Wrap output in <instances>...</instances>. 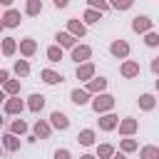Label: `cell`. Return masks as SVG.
<instances>
[{"mask_svg":"<svg viewBox=\"0 0 159 159\" xmlns=\"http://www.w3.org/2000/svg\"><path fill=\"white\" fill-rule=\"evenodd\" d=\"M89 104H92V109H94L97 114H107V112H112V107H114V97L107 94V92H102V94H94V99H89Z\"/></svg>","mask_w":159,"mask_h":159,"instance_id":"6da1fadb","label":"cell"},{"mask_svg":"<svg viewBox=\"0 0 159 159\" xmlns=\"http://www.w3.org/2000/svg\"><path fill=\"white\" fill-rule=\"evenodd\" d=\"M47 124H50L52 129H60V132H65V129H70V117H67L65 112L55 109V112H50V119H47Z\"/></svg>","mask_w":159,"mask_h":159,"instance_id":"7a4b0ae2","label":"cell"},{"mask_svg":"<svg viewBox=\"0 0 159 159\" xmlns=\"http://www.w3.org/2000/svg\"><path fill=\"white\" fill-rule=\"evenodd\" d=\"M132 30H134L137 35H147V32L154 30V20H149L147 15H137V17L132 20Z\"/></svg>","mask_w":159,"mask_h":159,"instance_id":"3957f363","label":"cell"},{"mask_svg":"<svg viewBox=\"0 0 159 159\" xmlns=\"http://www.w3.org/2000/svg\"><path fill=\"white\" fill-rule=\"evenodd\" d=\"M70 57H72L77 65H84V62H89V57H92V47H89V45H75V47L70 50Z\"/></svg>","mask_w":159,"mask_h":159,"instance_id":"277c9868","label":"cell"},{"mask_svg":"<svg viewBox=\"0 0 159 159\" xmlns=\"http://www.w3.org/2000/svg\"><path fill=\"white\" fill-rule=\"evenodd\" d=\"M117 129H119V134H122V137H132V134L139 129V122H137L134 117H124V119H119Z\"/></svg>","mask_w":159,"mask_h":159,"instance_id":"5b68a950","label":"cell"},{"mask_svg":"<svg viewBox=\"0 0 159 159\" xmlns=\"http://www.w3.org/2000/svg\"><path fill=\"white\" fill-rule=\"evenodd\" d=\"M107 89V77H92L89 82H87V87H84V92L92 97V94H102Z\"/></svg>","mask_w":159,"mask_h":159,"instance_id":"8992f818","label":"cell"},{"mask_svg":"<svg viewBox=\"0 0 159 159\" xmlns=\"http://www.w3.org/2000/svg\"><path fill=\"white\" fill-rule=\"evenodd\" d=\"M119 72H122L124 80H134V77H139V62H134V60H124L122 67H119Z\"/></svg>","mask_w":159,"mask_h":159,"instance_id":"52a82bcc","label":"cell"},{"mask_svg":"<svg viewBox=\"0 0 159 159\" xmlns=\"http://www.w3.org/2000/svg\"><path fill=\"white\" fill-rule=\"evenodd\" d=\"M22 109H25V102H22L20 97H7L5 104H2V112H5V114H20Z\"/></svg>","mask_w":159,"mask_h":159,"instance_id":"ba28073f","label":"cell"},{"mask_svg":"<svg viewBox=\"0 0 159 159\" xmlns=\"http://www.w3.org/2000/svg\"><path fill=\"white\" fill-rule=\"evenodd\" d=\"M109 52H112L117 60H124V57L129 55V42H127V40H114V42L109 45Z\"/></svg>","mask_w":159,"mask_h":159,"instance_id":"9c48e42d","label":"cell"},{"mask_svg":"<svg viewBox=\"0 0 159 159\" xmlns=\"http://www.w3.org/2000/svg\"><path fill=\"white\" fill-rule=\"evenodd\" d=\"M117 124H119V117L117 114H112V112L99 114V129L102 132H112V129H117Z\"/></svg>","mask_w":159,"mask_h":159,"instance_id":"30bf717a","label":"cell"},{"mask_svg":"<svg viewBox=\"0 0 159 159\" xmlns=\"http://www.w3.org/2000/svg\"><path fill=\"white\" fill-rule=\"evenodd\" d=\"M20 22H22V15H20V10H15V7L5 10V15H2V25H5V27H17Z\"/></svg>","mask_w":159,"mask_h":159,"instance_id":"8fae6325","label":"cell"},{"mask_svg":"<svg viewBox=\"0 0 159 159\" xmlns=\"http://www.w3.org/2000/svg\"><path fill=\"white\" fill-rule=\"evenodd\" d=\"M75 77H77V80H82V82H89V80L94 77V65H92V62L77 65V70H75Z\"/></svg>","mask_w":159,"mask_h":159,"instance_id":"7c38bea8","label":"cell"},{"mask_svg":"<svg viewBox=\"0 0 159 159\" xmlns=\"http://www.w3.org/2000/svg\"><path fill=\"white\" fill-rule=\"evenodd\" d=\"M67 32H70L75 40H80V37H84V35H87V27H84L80 20H67Z\"/></svg>","mask_w":159,"mask_h":159,"instance_id":"4fadbf2b","label":"cell"},{"mask_svg":"<svg viewBox=\"0 0 159 159\" xmlns=\"http://www.w3.org/2000/svg\"><path fill=\"white\" fill-rule=\"evenodd\" d=\"M55 40H57V47H60V50H72V47L77 45V40H75L70 32H57Z\"/></svg>","mask_w":159,"mask_h":159,"instance_id":"5bb4252c","label":"cell"},{"mask_svg":"<svg viewBox=\"0 0 159 159\" xmlns=\"http://www.w3.org/2000/svg\"><path fill=\"white\" fill-rule=\"evenodd\" d=\"M40 80H42L45 84H62V82H65V77H62L60 72H55V70H42V72H40Z\"/></svg>","mask_w":159,"mask_h":159,"instance_id":"9a60e30c","label":"cell"},{"mask_svg":"<svg viewBox=\"0 0 159 159\" xmlns=\"http://www.w3.org/2000/svg\"><path fill=\"white\" fill-rule=\"evenodd\" d=\"M0 147L5 149V152H17L20 149V139L15 137V134H2V139H0Z\"/></svg>","mask_w":159,"mask_h":159,"instance_id":"2e32d148","label":"cell"},{"mask_svg":"<svg viewBox=\"0 0 159 159\" xmlns=\"http://www.w3.org/2000/svg\"><path fill=\"white\" fill-rule=\"evenodd\" d=\"M35 52H37V42H35L32 37L20 40V55H22V57H32Z\"/></svg>","mask_w":159,"mask_h":159,"instance_id":"e0dca14e","label":"cell"},{"mask_svg":"<svg viewBox=\"0 0 159 159\" xmlns=\"http://www.w3.org/2000/svg\"><path fill=\"white\" fill-rule=\"evenodd\" d=\"M70 99H72V104L84 107V104H89V99H92V97H89L84 89H80V87H77V89H72V92H70Z\"/></svg>","mask_w":159,"mask_h":159,"instance_id":"ac0fdd59","label":"cell"},{"mask_svg":"<svg viewBox=\"0 0 159 159\" xmlns=\"http://www.w3.org/2000/svg\"><path fill=\"white\" fill-rule=\"evenodd\" d=\"M30 112H42V107H45V94H30L27 97V104H25Z\"/></svg>","mask_w":159,"mask_h":159,"instance_id":"d6986e66","label":"cell"},{"mask_svg":"<svg viewBox=\"0 0 159 159\" xmlns=\"http://www.w3.org/2000/svg\"><path fill=\"white\" fill-rule=\"evenodd\" d=\"M52 134V127L47 124V119H37L35 122V139H47Z\"/></svg>","mask_w":159,"mask_h":159,"instance_id":"ffe728a7","label":"cell"},{"mask_svg":"<svg viewBox=\"0 0 159 159\" xmlns=\"http://www.w3.org/2000/svg\"><path fill=\"white\" fill-rule=\"evenodd\" d=\"M0 50H2V55H5V57H12V55L17 52V40H15V37H2Z\"/></svg>","mask_w":159,"mask_h":159,"instance_id":"44dd1931","label":"cell"},{"mask_svg":"<svg viewBox=\"0 0 159 159\" xmlns=\"http://www.w3.org/2000/svg\"><path fill=\"white\" fill-rule=\"evenodd\" d=\"M0 89L5 92V97H20V80H7Z\"/></svg>","mask_w":159,"mask_h":159,"instance_id":"7402d4cb","label":"cell"},{"mask_svg":"<svg viewBox=\"0 0 159 159\" xmlns=\"http://www.w3.org/2000/svg\"><path fill=\"white\" fill-rule=\"evenodd\" d=\"M94 139H97V132H94V129H82V132L77 134V142H80L82 147H92Z\"/></svg>","mask_w":159,"mask_h":159,"instance_id":"603a6c76","label":"cell"},{"mask_svg":"<svg viewBox=\"0 0 159 159\" xmlns=\"http://www.w3.org/2000/svg\"><path fill=\"white\" fill-rule=\"evenodd\" d=\"M119 149H122V154H132V152L139 149V142L132 139V137H124V139H119Z\"/></svg>","mask_w":159,"mask_h":159,"instance_id":"cb8c5ba5","label":"cell"},{"mask_svg":"<svg viewBox=\"0 0 159 159\" xmlns=\"http://www.w3.org/2000/svg\"><path fill=\"white\" fill-rule=\"evenodd\" d=\"M40 12H42V0H27V2H25V15L35 17V15H40Z\"/></svg>","mask_w":159,"mask_h":159,"instance_id":"d4e9b609","label":"cell"},{"mask_svg":"<svg viewBox=\"0 0 159 159\" xmlns=\"http://www.w3.org/2000/svg\"><path fill=\"white\" fill-rule=\"evenodd\" d=\"M139 159H159V147L154 144H147L139 149Z\"/></svg>","mask_w":159,"mask_h":159,"instance_id":"484cf974","label":"cell"},{"mask_svg":"<svg viewBox=\"0 0 159 159\" xmlns=\"http://www.w3.org/2000/svg\"><path fill=\"white\" fill-rule=\"evenodd\" d=\"M154 104H157V99H154V94H142L139 97V109H144V112H152L154 109Z\"/></svg>","mask_w":159,"mask_h":159,"instance_id":"4316f807","label":"cell"},{"mask_svg":"<svg viewBox=\"0 0 159 159\" xmlns=\"http://www.w3.org/2000/svg\"><path fill=\"white\" fill-rule=\"evenodd\" d=\"M12 70H15L17 77H27V75H30V62H27V60H15V67H12Z\"/></svg>","mask_w":159,"mask_h":159,"instance_id":"83f0119b","label":"cell"},{"mask_svg":"<svg viewBox=\"0 0 159 159\" xmlns=\"http://www.w3.org/2000/svg\"><path fill=\"white\" fill-rule=\"evenodd\" d=\"M114 147L112 144H97V159H112Z\"/></svg>","mask_w":159,"mask_h":159,"instance_id":"f1b7e54d","label":"cell"},{"mask_svg":"<svg viewBox=\"0 0 159 159\" xmlns=\"http://www.w3.org/2000/svg\"><path fill=\"white\" fill-rule=\"evenodd\" d=\"M82 20H84V22H82L84 27H87V25H94V22H99V12L87 7V10H84V15H82Z\"/></svg>","mask_w":159,"mask_h":159,"instance_id":"f546056e","label":"cell"},{"mask_svg":"<svg viewBox=\"0 0 159 159\" xmlns=\"http://www.w3.org/2000/svg\"><path fill=\"white\" fill-rule=\"evenodd\" d=\"M10 134H27V122H22V119H15L12 124H10Z\"/></svg>","mask_w":159,"mask_h":159,"instance_id":"4dcf8cb0","label":"cell"},{"mask_svg":"<svg viewBox=\"0 0 159 159\" xmlns=\"http://www.w3.org/2000/svg\"><path fill=\"white\" fill-rule=\"evenodd\" d=\"M47 60H50V62H60V60H62V50H60L57 45H50V47H47Z\"/></svg>","mask_w":159,"mask_h":159,"instance_id":"1f68e13d","label":"cell"},{"mask_svg":"<svg viewBox=\"0 0 159 159\" xmlns=\"http://www.w3.org/2000/svg\"><path fill=\"white\" fill-rule=\"evenodd\" d=\"M89 10H97V12H107V10H109V2H104V0H89Z\"/></svg>","mask_w":159,"mask_h":159,"instance_id":"d6a6232c","label":"cell"},{"mask_svg":"<svg viewBox=\"0 0 159 159\" xmlns=\"http://www.w3.org/2000/svg\"><path fill=\"white\" fill-rule=\"evenodd\" d=\"M144 45H147V47H157V45H159V35H157L154 30L147 32V35H144Z\"/></svg>","mask_w":159,"mask_h":159,"instance_id":"836d02e7","label":"cell"},{"mask_svg":"<svg viewBox=\"0 0 159 159\" xmlns=\"http://www.w3.org/2000/svg\"><path fill=\"white\" fill-rule=\"evenodd\" d=\"M109 7H114V10H129V7H132V0H122V2H112Z\"/></svg>","mask_w":159,"mask_h":159,"instance_id":"e575fe53","label":"cell"},{"mask_svg":"<svg viewBox=\"0 0 159 159\" xmlns=\"http://www.w3.org/2000/svg\"><path fill=\"white\" fill-rule=\"evenodd\" d=\"M55 159H72L70 149H55Z\"/></svg>","mask_w":159,"mask_h":159,"instance_id":"d590c367","label":"cell"},{"mask_svg":"<svg viewBox=\"0 0 159 159\" xmlns=\"http://www.w3.org/2000/svg\"><path fill=\"white\" fill-rule=\"evenodd\" d=\"M7 80H10V72H7V70H0V87H2Z\"/></svg>","mask_w":159,"mask_h":159,"instance_id":"8d00e7d4","label":"cell"},{"mask_svg":"<svg viewBox=\"0 0 159 159\" xmlns=\"http://www.w3.org/2000/svg\"><path fill=\"white\" fill-rule=\"evenodd\" d=\"M52 5H55V7H57V10H62V7H67V0H55V2H52Z\"/></svg>","mask_w":159,"mask_h":159,"instance_id":"74e56055","label":"cell"},{"mask_svg":"<svg viewBox=\"0 0 159 159\" xmlns=\"http://www.w3.org/2000/svg\"><path fill=\"white\" fill-rule=\"evenodd\" d=\"M152 72H154V75L159 72V57H154V60H152Z\"/></svg>","mask_w":159,"mask_h":159,"instance_id":"f35d334b","label":"cell"},{"mask_svg":"<svg viewBox=\"0 0 159 159\" xmlns=\"http://www.w3.org/2000/svg\"><path fill=\"white\" fill-rule=\"evenodd\" d=\"M112 159H127V154H122V152H114V154H112Z\"/></svg>","mask_w":159,"mask_h":159,"instance_id":"ab89813d","label":"cell"},{"mask_svg":"<svg viewBox=\"0 0 159 159\" xmlns=\"http://www.w3.org/2000/svg\"><path fill=\"white\" fill-rule=\"evenodd\" d=\"M5 99H7V97H5V92H2V89H0V107H2V104H5Z\"/></svg>","mask_w":159,"mask_h":159,"instance_id":"60d3db41","label":"cell"},{"mask_svg":"<svg viewBox=\"0 0 159 159\" xmlns=\"http://www.w3.org/2000/svg\"><path fill=\"white\" fill-rule=\"evenodd\" d=\"M80 159H97V157H94V154H82Z\"/></svg>","mask_w":159,"mask_h":159,"instance_id":"b9f144b4","label":"cell"},{"mask_svg":"<svg viewBox=\"0 0 159 159\" xmlns=\"http://www.w3.org/2000/svg\"><path fill=\"white\" fill-rule=\"evenodd\" d=\"M2 27H5V25H2V17H0V30H2Z\"/></svg>","mask_w":159,"mask_h":159,"instance_id":"7bdbcfd3","label":"cell"},{"mask_svg":"<svg viewBox=\"0 0 159 159\" xmlns=\"http://www.w3.org/2000/svg\"><path fill=\"white\" fill-rule=\"evenodd\" d=\"M0 127H2V114H0Z\"/></svg>","mask_w":159,"mask_h":159,"instance_id":"ee69618b","label":"cell"},{"mask_svg":"<svg viewBox=\"0 0 159 159\" xmlns=\"http://www.w3.org/2000/svg\"><path fill=\"white\" fill-rule=\"evenodd\" d=\"M0 154H2V147H0Z\"/></svg>","mask_w":159,"mask_h":159,"instance_id":"f6af8a7d","label":"cell"}]
</instances>
